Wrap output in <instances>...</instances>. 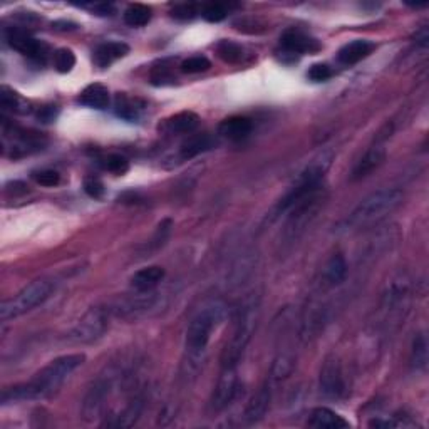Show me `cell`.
Returning a JSON list of instances; mask_svg holds the SVG:
<instances>
[{
	"label": "cell",
	"mask_w": 429,
	"mask_h": 429,
	"mask_svg": "<svg viewBox=\"0 0 429 429\" xmlns=\"http://www.w3.org/2000/svg\"><path fill=\"white\" fill-rule=\"evenodd\" d=\"M369 426L371 428H396V426H399V424L396 421H391V419L376 418V419H372V421H369Z\"/></svg>",
	"instance_id": "42"
},
{
	"label": "cell",
	"mask_w": 429,
	"mask_h": 429,
	"mask_svg": "<svg viewBox=\"0 0 429 429\" xmlns=\"http://www.w3.org/2000/svg\"><path fill=\"white\" fill-rule=\"evenodd\" d=\"M307 424L311 428H319V429H345L349 428V421L332 411L329 408H316L308 416Z\"/></svg>",
	"instance_id": "20"
},
{
	"label": "cell",
	"mask_w": 429,
	"mask_h": 429,
	"mask_svg": "<svg viewBox=\"0 0 429 429\" xmlns=\"http://www.w3.org/2000/svg\"><path fill=\"white\" fill-rule=\"evenodd\" d=\"M401 203H403V191L396 188H384V190L371 193L352 210V213L345 220V227L347 230L371 227L384 216L393 213Z\"/></svg>",
	"instance_id": "2"
},
{
	"label": "cell",
	"mask_w": 429,
	"mask_h": 429,
	"mask_svg": "<svg viewBox=\"0 0 429 429\" xmlns=\"http://www.w3.org/2000/svg\"><path fill=\"white\" fill-rule=\"evenodd\" d=\"M294 369V359L290 356H280L272 366V377L274 379H282V377L289 376Z\"/></svg>",
	"instance_id": "33"
},
{
	"label": "cell",
	"mask_w": 429,
	"mask_h": 429,
	"mask_svg": "<svg viewBox=\"0 0 429 429\" xmlns=\"http://www.w3.org/2000/svg\"><path fill=\"white\" fill-rule=\"evenodd\" d=\"M321 393L329 399H340L345 394V379L338 359H327L321 369Z\"/></svg>",
	"instance_id": "10"
},
{
	"label": "cell",
	"mask_w": 429,
	"mask_h": 429,
	"mask_svg": "<svg viewBox=\"0 0 429 429\" xmlns=\"http://www.w3.org/2000/svg\"><path fill=\"white\" fill-rule=\"evenodd\" d=\"M280 44L285 50L292 54H316L322 49V45L316 37L306 34L302 30L290 29L280 39Z\"/></svg>",
	"instance_id": "12"
},
{
	"label": "cell",
	"mask_w": 429,
	"mask_h": 429,
	"mask_svg": "<svg viewBox=\"0 0 429 429\" xmlns=\"http://www.w3.org/2000/svg\"><path fill=\"white\" fill-rule=\"evenodd\" d=\"M201 16L205 21L208 22H221L223 21L225 17H227V6H223V4H218V2H210V4H203L201 9H200Z\"/></svg>",
	"instance_id": "31"
},
{
	"label": "cell",
	"mask_w": 429,
	"mask_h": 429,
	"mask_svg": "<svg viewBox=\"0 0 429 429\" xmlns=\"http://www.w3.org/2000/svg\"><path fill=\"white\" fill-rule=\"evenodd\" d=\"M79 103L91 109H106L109 106V91L108 87L94 82V84L86 86L79 94Z\"/></svg>",
	"instance_id": "21"
},
{
	"label": "cell",
	"mask_w": 429,
	"mask_h": 429,
	"mask_svg": "<svg viewBox=\"0 0 429 429\" xmlns=\"http://www.w3.org/2000/svg\"><path fill=\"white\" fill-rule=\"evenodd\" d=\"M55 116H57V109H54L52 106H45V108H40L39 113H37V119L44 123H50L54 121Z\"/></svg>",
	"instance_id": "41"
},
{
	"label": "cell",
	"mask_w": 429,
	"mask_h": 429,
	"mask_svg": "<svg viewBox=\"0 0 429 429\" xmlns=\"http://www.w3.org/2000/svg\"><path fill=\"white\" fill-rule=\"evenodd\" d=\"M307 77L313 82H324L332 77V69L327 66V64H313V66L308 69Z\"/></svg>",
	"instance_id": "35"
},
{
	"label": "cell",
	"mask_w": 429,
	"mask_h": 429,
	"mask_svg": "<svg viewBox=\"0 0 429 429\" xmlns=\"http://www.w3.org/2000/svg\"><path fill=\"white\" fill-rule=\"evenodd\" d=\"M426 364H428V340H426V335L419 334L413 345V366L419 369V371H424V369H426Z\"/></svg>",
	"instance_id": "30"
},
{
	"label": "cell",
	"mask_w": 429,
	"mask_h": 429,
	"mask_svg": "<svg viewBox=\"0 0 429 429\" xmlns=\"http://www.w3.org/2000/svg\"><path fill=\"white\" fill-rule=\"evenodd\" d=\"M200 124V116L193 111H182V113L173 114V116L166 118L160 124V129L166 135H188L193 133Z\"/></svg>",
	"instance_id": "13"
},
{
	"label": "cell",
	"mask_w": 429,
	"mask_h": 429,
	"mask_svg": "<svg viewBox=\"0 0 429 429\" xmlns=\"http://www.w3.org/2000/svg\"><path fill=\"white\" fill-rule=\"evenodd\" d=\"M165 279V269L160 265H151L146 269L138 270L131 277V287L136 292H153L155 287H158L161 280Z\"/></svg>",
	"instance_id": "19"
},
{
	"label": "cell",
	"mask_w": 429,
	"mask_h": 429,
	"mask_svg": "<svg viewBox=\"0 0 429 429\" xmlns=\"http://www.w3.org/2000/svg\"><path fill=\"white\" fill-rule=\"evenodd\" d=\"M386 161V147L381 145V143H377V145L371 146L369 150L364 153V156L361 160L357 161L356 166H354L352 169V178L354 182L356 179H362L371 174L372 172H376L379 166Z\"/></svg>",
	"instance_id": "14"
},
{
	"label": "cell",
	"mask_w": 429,
	"mask_h": 429,
	"mask_svg": "<svg viewBox=\"0 0 429 429\" xmlns=\"http://www.w3.org/2000/svg\"><path fill=\"white\" fill-rule=\"evenodd\" d=\"M173 81V76L166 71L165 66H161L158 69H155L153 74H151V82L156 86H165L168 84V82Z\"/></svg>",
	"instance_id": "39"
},
{
	"label": "cell",
	"mask_w": 429,
	"mask_h": 429,
	"mask_svg": "<svg viewBox=\"0 0 429 429\" xmlns=\"http://www.w3.org/2000/svg\"><path fill=\"white\" fill-rule=\"evenodd\" d=\"M104 168L114 174H124L129 169V161L121 155H109L104 161Z\"/></svg>",
	"instance_id": "34"
},
{
	"label": "cell",
	"mask_w": 429,
	"mask_h": 429,
	"mask_svg": "<svg viewBox=\"0 0 429 429\" xmlns=\"http://www.w3.org/2000/svg\"><path fill=\"white\" fill-rule=\"evenodd\" d=\"M376 44L371 40L364 39H356L352 43L345 44L344 48H340L338 52V61L344 66H354V64L361 62L362 59H366L374 52Z\"/></svg>",
	"instance_id": "17"
},
{
	"label": "cell",
	"mask_w": 429,
	"mask_h": 429,
	"mask_svg": "<svg viewBox=\"0 0 429 429\" xmlns=\"http://www.w3.org/2000/svg\"><path fill=\"white\" fill-rule=\"evenodd\" d=\"M253 129L252 119L245 116H232L223 119L218 126V133L230 141H242L250 135Z\"/></svg>",
	"instance_id": "18"
},
{
	"label": "cell",
	"mask_w": 429,
	"mask_h": 429,
	"mask_svg": "<svg viewBox=\"0 0 429 429\" xmlns=\"http://www.w3.org/2000/svg\"><path fill=\"white\" fill-rule=\"evenodd\" d=\"M211 67V62L205 55H193V57H188L186 61L182 62V71L186 74H198V72H205Z\"/></svg>",
	"instance_id": "32"
},
{
	"label": "cell",
	"mask_w": 429,
	"mask_h": 429,
	"mask_svg": "<svg viewBox=\"0 0 429 429\" xmlns=\"http://www.w3.org/2000/svg\"><path fill=\"white\" fill-rule=\"evenodd\" d=\"M216 141L210 135H193L183 143L179 147V158L182 160H191L195 156L210 151L211 147H215Z\"/></svg>",
	"instance_id": "22"
},
{
	"label": "cell",
	"mask_w": 429,
	"mask_h": 429,
	"mask_svg": "<svg viewBox=\"0 0 429 429\" xmlns=\"http://www.w3.org/2000/svg\"><path fill=\"white\" fill-rule=\"evenodd\" d=\"M216 54L220 55L221 61L228 64H238L243 59V48L233 40H220L216 44Z\"/></svg>",
	"instance_id": "28"
},
{
	"label": "cell",
	"mask_w": 429,
	"mask_h": 429,
	"mask_svg": "<svg viewBox=\"0 0 429 429\" xmlns=\"http://www.w3.org/2000/svg\"><path fill=\"white\" fill-rule=\"evenodd\" d=\"M52 61H54V67L55 71L61 72V74H67L71 72L74 66H76V55L71 49H57L52 54Z\"/></svg>",
	"instance_id": "29"
},
{
	"label": "cell",
	"mask_w": 429,
	"mask_h": 429,
	"mask_svg": "<svg viewBox=\"0 0 429 429\" xmlns=\"http://www.w3.org/2000/svg\"><path fill=\"white\" fill-rule=\"evenodd\" d=\"M238 393V374L237 367H221V376L211 396V408L213 411H223L228 408Z\"/></svg>",
	"instance_id": "11"
},
{
	"label": "cell",
	"mask_w": 429,
	"mask_h": 429,
	"mask_svg": "<svg viewBox=\"0 0 429 429\" xmlns=\"http://www.w3.org/2000/svg\"><path fill=\"white\" fill-rule=\"evenodd\" d=\"M113 376H103L87 391L84 403H82V416H84L86 421H92V419L99 416V413L104 408L106 399H108L111 389H113Z\"/></svg>",
	"instance_id": "9"
},
{
	"label": "cell",
	"mask_w": 429,
	"mask_h": 429,
	"mask_svg": "<svg viewBox=\"0 0 429 429\" xmlns=\"http://www.w3.org/2000/svg\"><path fill=\"white\" fill-rule=\"evenodd\" d=\"M196 13V6H193V4H178L172 9V17L178 18V21H191Z\"/></svg>",
	"instance_id": "37"
},
{
	"label": "cell",
	"mask_w": 429,
	"mask_h": 429,
	"mask_svg": "<svg viewBox=\"0 0 429 429\" xmlns=\"http://www.w3.org/2000/svg\"><path fill=\"white\" fill-rule=\"evenodd\" d=\"M345 277H347V262H345L344 255L335 253V255H332L329 258V262H327L324 269L325 282L334 287V285L342 284Z\"/></svg>",
	"instance_id": "25"
},
{
	"label": "cell",
	"mask_w": 429,
	"mask_h": 429,
	"mask_svg": "<svg viewBox=\"0 0 429 429\" xmlns=\"http://www.w3.org/2000/svg\"><path fill=\"white\" fill-rule=\"evenodd\" d=\"M270 401H272L270 382L265 381L264 384H262L260 389L253 394V398L250 399V403H248V406H247L245 414H243V416H245V421L248 424H255L258 421H262V419L265 418L267 411H269Z\"/></svg>",
	"instance_id": "15"
},
{
	"label": "cell",
	"mask_w": 429,
	"mask_h": 429,
	"mask_svg": "<svg viewBox=\"0 0 429 429\" xmlns=\"http://www.w3.org/2000/svg\"><path fill=\"white\" fill-rule=\"evenodd\" d=\"M141 411H143V399H135V401H131L126 408L121 409V413H118L116 416H113L111 421H106L103 426L129 428V426H133V424H136V421L141 416Z\"/></svg>",
	"instance_id": "23"
},
{
	"label": "cell",
	"mask_w": 429,
	"mask_h": 429,
	"mask_svg": "<svg viewBox=\"0 0 429 429\" xmlns=\"http://www.w3.org/2000/svg\"><path fill=\"white\" fill-rule=\"evenodd\" d=\"M34 179L40 186H55L61 182V174L54 169H43V172L34 173Z\"/></svg>",
	"instance_id": "36"
},
{
	"label": "cell",
	"mask_w": 429,
	"mask_h": 429,
	"mask_svg": "<svg viewBox=\"0 0 429 429\" xmlns=\"http://www.w3.org/2000/svg\"><path fill=\"white\" fill-rule=\"evenodd\" d=\"M223 317L225 306L221 302H210L198 311L186 330V350L191 357H200L205 352Z\"/></svg>",
	"instance_id": "5"
},
{
	"label": "cell",
	"mask_w": 429,
	"mask_h": 429,
	"mask_svg": "<svg viewBox=\"0 0 429 429\" xmlns=\"http://www.w3.org/2000/svg\"><path fill=\"white\" fill-rule=\"evenodd\" d=\"M84 191L91 198H101L104 195V184L98 178H87L84 182Z\"/></svg>",
	"instance_id": "38"
},
{
	"label": "cell",
	"mask_w": 429,
	"mask_h": 429,
	"mask_svg": "<svg viewBox=\"0 0 429 429\" xmlns=\"http://www.w3.org/2000/svg\"><path fill=\"white\" fill-rule=\"evenodd\" d=\"M332 163V155H319L316 160H312L306 168L299 173V177L295 178L292 186L289 188V191L285 193L282 200L277 203V215L285 213L292 208L294 205H297L299 201H302L303 198L313 195L321 190V183L324 179V174L329 169Z\"/></svg>",
	"instance_id": "3"
},
{
	"label": "cell",
	"mask_w": 429,
	"mask_h": 429,
	"mask_svg": "<svg viewBox=\"0 0 429 429\" xmlns=\"http://www.w3.org/2000/svg\"><path fill=\"white\" fill-rule=\"evenodd\" d=\"M128 54H129V45L126 43L113 40V43L99 44L98 48L94 49V52H92V62L101 69H106L109 67L111 64L119 61V59L126 57Z\"/></svg>",
	"instance_id": "16"
},
{
	"label": "cell",
	"mask_w": 429,
	"mask_h": 429,
	"mask_svg": "<svg viewBox=\"0 0 429 429\" xmlns=\"http://www.w3.org/2000/svg\"><path fill=\"white\" fill-rule=\"evenodd\" d=\"M6 39L13 50H17V52L26 55V57L32 59V61L44 62L50 54L48 44L35 39V37H32L29 32H26L24 29L12 27V29L6 32Z\"/></svg>",
	"instance_id": "8"
},
{
	"label": "cell",
	"mask_w": 429,
	"mask_h": 429,
	"mask_svg": "<svg viewBox=\"0 0 429 429\" xmlns=\"http://www.w3.org/2000/svg\"><path fill=\"white\" fill-rule=\"evenodd\" d=\"M428 40H429V32L426 27H421L419 32H416V44L421 45V48H426Z\"/></svg>",
	"instance_id": "43"
},
{
	"label": "cell",
	"mask_w": 429,
	"mask_h": 429,
	"mask_svg": "<svg viewBox=\"0 0 429 429\" xmlns=\"http://www.w3.org/2000/svg\"><path fill=\"white\" fill-rule=\"evenodd\" d=\"M54 292V282L49 279H37L18 292L16 297L4 301L0 306V319L4 322L16 319L24 313L34 311L44 303Z\"/></svg>",
	"instance_id": "6"
},
{
	"label": "cell",
	"mask_w": 429,
	"mask_h": 429,
	"mask_svg": "<svg viewBox=\"0 0 429 429\" xmlns=\"http://www.w3.org/2000/svg\"><path fill=\"white\" fill-rule=\"evenodd\" d=\"M86 9H91L92 12L96 13V16H113L114 12H116V7L113 6V4H89V6H82Z\"/></svg>",
	"instance_id": "40"
},
{
	"label": "cell",
	"mask_w": 429,
	"mask_h": 429,
	"mask_svg": "<svg viewBox=\"0 0 429 429\" xmlns=\"http://www.w3.org/2000/svg\"><path fill=\"white\" fill-rule=\"evenodd\" d=\"M0 106L16 114L30 113L29 101H26L21 94H17L16 91H12L7 86H2V89H0Z\"/></svg>",
	"instance_id": "26"
},
{
	"label": "cell",
	"mask_w": 429,
	"mask_h": 429,
	"mask_svg": "<svg viewBox=\"0 0 429 429\" xmlns=\"http://www.w3.org/2000/svg\"><path fill=\"white\" fill-rule=\"evenodd\" d=\"M145 108V104L141 103L138 98H129V96L119 92L114 101V111H116V116L126 121H136L140 118V113Z\"/></svg>",
	"instance_id": "24"
},
{
	"label": "cell",
	"mask_w": 429,
	"mask_h": 429,
	"mask_svg": "<svg viewBox=\"0 0 429 429\" xmlns=\"http://www.w3.org/2000/svg\"><path fill=\"white\" fill-rule=\"evenodd\" d=\"M86 361L84 354H66L48 366H44L39 372H35L27 382L6 387L2 391V403H21V401H37L45 399L54 393H57L59 387L67 381L76 369H79Z\"/></svg>",
	"instance_id": "1"
},
{
	"label": "cell",
	"mask_w": 429,
	"mask_h": 429,
	"mask_svg": "<svg viewBox=\"0 0 429 429\" xmlns=\"http://www.w3.org/2000/svg\"><path fill=\"white\" fill-rule=\"evenodd\" d=\"M151 17H153V11H151V7L145 6V4H131L126 11H124V22L129 27H143L146 26L147 22L151 21Z\"/></svg>",
	"instance_id": "27"
},
{
	"label": "cell",
	"mask_w": 429,
	"mask_h": 429,
	"mask_svg": "<svg viewBox=\"0 0 429 429\" xmlns=\"http://www.w3.org/2000/svg\"><path fill=\"white\" fill-rule=\"evenodd\" d=\"M106 329H108V312L101 307H92L69 332V339L82 344L92 342L103 338Z\"/></svg>",
	"instance_id": "7"
},
{
	"label": "cell",
	"mask_w": 429,
	"mask_h": 429,
	"mask_svg": "<svg viewBox=\"0 0 429 429\" xmlns=\"http://www.w3.org/2000/svg\"><path fill=\"white\" fill-rule=\"evenodd\" d=\"M258 317H260V306H258V299H250L243 303L242 308L238 311L237 324L232 339L223 349L221 354V367H237L243 352H245L248 342H250L253 334H255Z\"/></svg>",
	"instance_id": "4"
}]
</instances>
